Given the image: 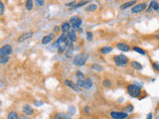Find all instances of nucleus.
I'll use <instances>...</instances> for the list:
<instances>
[{"label": "nucleus", "instance_id": "1", "mask_svg": "<svg viewBox=\"0 0 159 119\" xmlns=\"http://www.w3.org/2000/svg\"><path fill=\"white\" fill-rule=\"evenodd\" d=\"M126 90H127V93L129 94L131 97L133 98H140L141 99V95L143 93L142 89L139 86L135 85V84H128L126 86Z\"/></svg>", "mask_w": 159, "mask_h": 119}, {"label": "nucleus", "instance_id": "2", "mask_svg": "<svg viewBox=\"0 0 159 119\" xmlns=\"http://www.w3.org/2000/svg\"><path fill=\"white\" fill-rule=\"evenodd\" d=\"M88 59V55L86 53H80L78 54L74 57L73 59V64L77 66H82L86 62V60Z\"/></svg>", "mask_w": 159, "mask_h": 119}, {"label": "nucleus", "instance_id": "3", "mask_svg": "<svg viewBox=\"0 0 159 119\" xmlns=\"http://www.w3.org/2000/svg\"><path fill=\"white\" fill-rule=\"evenodd\" d=\"M128 58L124 55H115L113 57V62L114 64H116L117 66H120V68H124V66H127L128 64Z\"/></svg>", "mask_w": 159, "mask_h": 119}, {"label": "nucleus", "instance_id": "4", "mask_svg": "<svg viewBox=\"0 0 159 119\" xmlns=\"http://www.w3.org/2000/svg\"><path fill=\"white\" fill-rule=\"evenodd\" d=\"M82 20L80 19L79 16L75 15L70 18V24L72 25V29H73L74 31L80 30V25H82Z\"/></svg>", "mask_w": 159, "mask_h": 119}, {"label": "nucleus", "instance_id": "5", "mask_svg": "<svg viewBox=\"0 0 159 119\" xmlns=\"http://www.w3.org/2000/svg\"><path fill=\"white\" fill-rule=\"evenodd\" d=\"M76 83H77V85L79 86V87L82 88V89H90V88L94 85V82H92V80H90V78H86V80H78Z\"/></svg>", "mask_w": 159, "mask_h": 119}, {"label": "nucleus", "instance_id": "6", "mask_svg": "<svg viewBox=\"0 0 159 119\" xmlns=\"http://www.w3.org/2000/svg\"><path fill=\"white\" fill-rule=\"evenodd\" d=\"M128 114L129 113L125 111H111L110 115L112 119H126L129 116Z\"/></svg>", "mask_w": 159, "mask_h": 119}, {"label": "nucleus", "instance_id": "7", "mask_svg": "<svg viewBox=\"0 0 159 119\" xmlns=\"http://www.w3.org/2000/svg\"><path fill=\"white\" fill-rule=\"evenodd\" d=\"M146 7H147V3H146V2H141V3L136 4L135 6H133V7L131 8V12L133 14L141 13V12H143L144 10L146 9Z\"/></svg>", "mask_w": 159, "mask_h": 119}, {"label": "nucleus", "instance_id": "8", "mask_svg": "<svg viewBox=\"0 0 159 119\" xmlns=\"http://www.w3.org/2000/svg\"><path fill=\"white\" fill-rule=\"evenodd\" d=\"M12 52H13V49L10 45H4L3 47L0 48V57H6L9 55H11Z\"/></svg>", "mask_w": 159, "mask_h": 119}, {"label": "nucleus", "instance_id": "9", "mask_svg": "<svg viewBox=\"0 0 159 119\" xmlns=\"http://www.w3.org/2000/svg\"><path fill=\"white\" fill-rule=\"evenodd\" d=\"M55 33H49L47 34V35H45L43 37V39H42L41 43L43 44V45H48V44H50L52 41H53L54 39H55Z\"/></svg>", "mask_w": 159, "mask_h": 119}, {"label": "nucleus", "instance_id": "10", "mask_svg": "<svg viewBox=\"0 0 159 119\" xmlns=\"http://www.w3.org/2000/svg\"><path fill=\"white\" fill-rule=\"evenodd\" d=\"M116 48L121 52H129L130 50H131L130 46L128 45V44L124 43V42H118V43L116 44Z\"/></svg>", "mask_w": 159, "mask_h": 119}, {"label": "nucleus", "instance_id": "11", "mask_svg": "<svg viewBox=\"0 0 159 119\" xmlns=\"http://www.w3.org/2000/svg\"><path fill=\"white\" fill-rule=\"evenodd\" d=\"M22 111H23V113L25 114V115L32 116L34 114V108L32 107V106L28 105V104H25V105H23V107H22Z\"/></svg>", "mask_w": 159, "mask_h": 119}, {"label": "nucleus", "instance_id": "12", "mask_svg": "<svg viewBox=\"0 0 159 119\" xmlns=\"http://www.w3.org/2000/svg\"><path fill=\"white\" fill-rule=\"evenodd\" d=\"M64 83H65L67 86H69V87H71L72 89H74L76 92H79V91H80V87L77 85V83H75V82H72V80H64Z\"/></svg>", "mask_w": 159, "mask_h": 119}, {"label": "nucleus", "instance_id": "13", "mask_svg": "<svg viewBox=\"0 0 159 119\" xmlns=\"http://www.w3.org/2000/svg\"><path fill=\"white\" fill-rule=\"evenodd\" d=\"M32 36H33V32H25V33H23L21 36H19L17 42H18V43H22V42H24V41H26V40L30 39Z\"/></svg>", "mask_w": 159, "mask_h": 119}, {"label": "nucleus", "instance_id": "14", "mask_svg": "<svg viewBox=\"0 0 159 119\" xmlns=\"http://www.w3.org/2000/svg\"><path fill=\"white\" fill-rule=\"evenodd\" d=\"M53 119H72L71 115L64 112H57L53 115Z\"/></svg>", "mask_w": 159, "mask_h": 119}, {"label": "nucleus", "instance_id": "15", "mask_svg": "<svg viewBox=\"0 0 159 119\" xmlns=\"http://www.w3.org/2000/svg\"><path fill=\"white\" fill-rule=\"evenodd\" d=\"M71 28H72V25L70 24V22H64L61 25V31L63 32V33L67 34L71 31Z\"/></svg>", "mask_w": 159, "mask_h": 119}, {"label": "nucleus", "instance_id": "16", "mask_svg": "<svg viewBox=\"0 0 159 119\" xmlns=\"http://www.w3.org/2000/svg\"><path fill=\"white\" fill-rule=\"evenodd\" d=\"M136 4H137V2L136 1H134V0H132V1H127V2H124L123 4H121V6H120V9H122V10H125V9H127V8H129V7H133V6H135Z\"/></svg>", "mask_w": 159, "mask_h": 119}, {"label": "nucleus", "instance_id": "17", "mask_svg": "<svg viewBox=\"0 0 159 119\" xmlns=\"http://www.w3.org/2000/svg\"><path fill=\"white\" fill-rule=\"evenodd\" d=\"M67 37L68 39H69V41H71L72 43H74V42L77 41V35H76V32L74 31V30H71V31L69 32V33H67Z\"/></svg>", "mask_w": 159, "mask_h": 119}, {"label": "nucleus", "instance_id": "18", "mask_svg": "<svg viewBox=\"0 0 159 119\" xmlns=\"http://www.w3.org/2000/svg\"><path fill=\"white\" fill-rule=\"evenodd\" d=\"M112 50H113V48L110 47V46H104V47H102L100 49V52L102 55H108V54H110Z\"/></svg>", "mask_w": 159, "mask_h": 119}, {"label": "nucleus", "instance_id": "19", "mask_svg": "<svg viewBox=\"0 0 159 119\" xmlns=\"http://www.w3.org/2000/svg\"><path fill=\"white\" fill-rule=\"evenodd\" d=\"M130 66H131L132 68H134V70H141L142 68H143L142 64H140L139 62H136V60H131V62H130Z\"/></svg>", "mask_w": 159, "mask_h": 119}, {"label": "nucleus", "instance_id": "20", "mask_svg": "<svg viewBox=\"0 0 159 119\" xmlns=\"http://www.w3.org/2000/svg\"><path fill=\"white\" fill-rule=\"evenodd\" d=\"M6 119H20V116H19V114L17 113V111L11 110V111L8 112Z\"/></svg>", "mask_w": 159, "mask_h": 119}, {"label": "nucleus", "instance_id": "21", "mask_svg": "<svg viewBox=\"0 0 159 119\" xmlns=\"http://www.w3.org/2000/svg\"><path fill=\"white\" fill-rule=\"evenodd\" d=\"M131 49H132V51H133V52H136V53L140 54V55H142V56H145L146 55V51H145V50H143L142 48L138 47V46H133Z\"/></svg>", "mask_w": 159, "mask_h": 119}, {"label": "nucleus", "instance_id": "22", "mask_svg": "<svg viewBox=\"0 0 159 119\" xmlns=\"http://www.w3.org/2000/svg\"><path fill=\"white\" fill-rule=\"evenodd\" d=\"M102 86L104 87H106V88H110V87H111V84H112V82H111V80H110V78H104V80H102Z\"/></svg>", "mask_w": 159, "mask_h": 119}, {"label": "nucleus", "instance_id": "23", "mask_svg": "<svg viewBox=\"0 0 159 119\" xmlns=\"http://www.w3.org/2000/svg\"><path fill=\"white\" fill-rule=\"evenodd\" d=\"M149 7L152 8V10H155V11H159V2L155 1V0H153V1H151L149 3Z\"/></svg>", "mask_w": 159, "mask_h": 119}, {"label": "nucleus", "instance_id": "24", "mask_svg": "<svg viewBox=\"0 0 159 119\" xmlns=\"http://www.w3.org/2000/svg\"><path fill=\"white\" fill-rule=\"evenodd\" d=\"M98 9V5L96 4H90L86 7V12H94Z\"/></svg>", "mask_w": 159, "mask_h": 119}, {"label": "nucleus", "instance_id": "25", "mask_svg": "<svg viewBox=\"0 0 159 119\" xmlns=\"http://www.w3.org/2000/svg\"><path fill=\"white\" fill-rule=\"evenodd\" d=\"M25 7H26V9L27 10L31 11L34 7V2L32 1V0H27V1H25Z\"/></svg>", "mask_w": 159, "mask_h": 119}, {"label": "nucleus", "instance_id": "26", "mask_svg": "<svg viewBox=\"0 0 159 119\" xmlns=\"http://www.w3.org/2000/svg\"><path fill=\"white\" fill-rule=\"evenodd\" d=\"M76 76H77L78 80H86V76H84V72H80V70H77V72H76Z\"/></svg>", "mask_w": 159, "mask_h": 119}, {"label": "nucleus", "instance_id": "27", "mask_svg": "<svg viewBox=\"0 0 159 119\" xmlns=\"http://www.w3.org/2000/svg\"><path fill=\"white\" fill-rule=\"evenodd\" d=\"M10 60V57L6 56V57H0V64H8Z\"/></svg>", "mask_w": 159, "mask_h": 119}, {"label": "nucleus", "instance_id": "28", "mask_svg": "<svg viewBox=\"0 0 159 119\" xmlns=\"http://www.w3.org/2000/svg\"><path fill=\"white\" fill-rule=\"evenodd\" d=\"M151 66H152V70H153L154 72H159V62H153L151 64Z\"/></svg>", "mask_w": 159, "mask_h": 119}, {"label": "nucleus", "instance_id": "29", "mask_svg": "<svg viewBox=\"0 0 159 119\" xmlns=\"http://www.w3.org/2000/svg\"><path fill=\"white\" fill-rule=\"evenodd\" d=\"M134 110V107L132 104H127V105L125 106V112H127V113H130V112H132Z\"/></svg>", "mask_w": 159, "mask_h": 119}, {"label": "nucleus", "instance_id": "30", "mask_svg": "<svg viewBox=\"0 0 159 119\" xmlns=\"http://www.w3.org/2000/svg\"><path fill=\"white\" fill-rule=\"evenodd\" d=\"M92 68L94 70H98V72H102L104 68H102V66H100V64H92Z\"/></svg>", "mask_w": 159, "mask_h": 119}, {"label": "nucleus", "instance_id": "31", "mask_svg": "<svg viewBox=\"0 0 159 119\" xmlns=\"http://www.w3.org/2000/svg\"><path fill=\"white\" fill-rule=\"evenodd\" d=\"M88 1H80V2H78V4H76L75 6H74L73 8H78V7H82V6H84V4H88Z\"/></svg>", "mask_w": 159, "mask_h": 119}, {"label": "nucleus", "instance_id": "32", "mask_svg": "<svg viewBox=\"0 0 159 119\" xmlns=\"http://www.w3.org/2000/svg\"><path fill=\"white\" fill-rule=\"evenodd\" d=\"M92 39H94V34L90 31L86 32V40H88V41H92Z\"/></svg>", "mask_w": 159, "mask_h": 119}, {"label": "nucleus", "instance_id": "33", "mask_svg": "<svg viewBox=\"0 0 159 119\" xmlns=\"http://www.w3.org/2000/svg\"><path fill=\"white\" fill-rule=\"evenodd\" d=\"M4 14V3L3 2H0V15H3Z\"/></svg>", "mask_w": 159, "mask_h": 119}, {"label": "nucleus", "instance_id": "34", "mask_svg": "<svg viewBox=\"0 0 159 119\" xmlns=\"http://www.w3.org/2000/svg\"><path fill=\"white\" fill-rule=\"evenodd\" d=\"M36 3H37L39 6H43L44 3H45V1H43V0H37V1H36Z\"/></svg>", "mask_w": 159, "mask_h": 119}, {"label": "nucleus", "instance_id": "35", "mask_svg": "<svg viewBox=\"0 0 159 119\" xmlns=\"http://www.w3.org/2000/svg\"><path fill=\"white\" fill-rule=\"evenodd\" d=\"M60 30H61V27H59V26H55L54 27V32H56V33H58Z\"/></svg>", "mask_w": 159, "mask_h": 119}, {"label": "nucleus", "instance_id": "36", "mask_svg": "<svg viewBox=\"0 0 159 119\" xmlns=\"http://www.w3.org/2000/svg\"><path fill=\"white\" fill-rule=\"evenodd\" d=\"M76 3V2L75 1H72V2H69V3H68L67 4V6H69V7H71V6H72V7H74V6H75V5H74V4H75Z\"/></svg>", "mask_w": 159, "mask_h": 119}, {"label": "nucleus", "instance_id": "37", "mask_svg": "<svg viewBox=\"0 0 159 119\" xmlns=\"http://www.w3.org/2000/svg\"><path fill=\"white\" fill-rule=\"evenodd\" d=\"M84 112H86V113H90V109L88 106H86V107H84Z\"/></svg>", "mask_w": 159, "mask_h": 119}, {"label": "nucleus", "instance_id": "38", "mask_svg": "<svg viewBox=\"0 0 159 119\" xmlns=\"http://www.w3.org/2000/svg\"><path fill=\"white\" fill-rule=\"evenodd\" d=\"M20 119H30V118H29V116H27V115H24V114H23V115H21V116H20Z\"/></svg>", "mask_w": 159, "mask_h": 119}, {"label": "nucleus", "instance_id": "39", "mask_svg": "<svg viewBox=\"0 0 159 119\" xmlns=\"http://www.w3.org/2000/svg\"><path fill=\"white\" fill-rule=\"evenodd\" d=\"M152 115H153V114H152V113H148V114H147V117H146V119H152Z\"/></svg>", "mask_w": 159, "mask_h": 119}, {"label": "nucleus", "instance_id": "40", "mask_svg": "<svg viewBox=\"0 0 159 119\" xmlns=\"http://www.w3.org/2000/svg\"><path fill=\"white\" fill-rule=\"evenodd\" d=\"M151 11H152V8L151 7H148L147 9H146V12H147V13H150Z\"/></svg>", "mask_w": 159, "mask_h": 119}]
</instances>
